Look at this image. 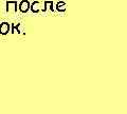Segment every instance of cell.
Returning <instances> with one entry per match:
<instances>
[{
  "instance_id": "3",
  "label": "cell",
  "mask_w": 127,
  "mask_h": 114,
  "mask_svg": "<svg viewBox=\"0 0 127 114\" xmlns=\"http://www.w3.org/2000/svg\"><path fill=\"white\" fill-rule=\"evenodd\" d=\"M40 3H39L38 1H35L32 3V5H31V9H32V12L33 13H37V12H39V10H40Z\"/></svg>"
},
{
  "instance_id": "2",
  "label": "cell",
  "mask_w": 127,
  "mask_h": 114,
  "mask_svg": "<svg viewBox=\"0 0 127 114\" xmlns=\"http://www.w3.org/2000/svg\"><path fill=\"white\" fill-rule=\"evenodd\" d=\"M10 32V24L7 22H3L0 24V34L1 35H6Z\"/></svg>"
},
{
  "instance_id": "1",
  "label": "cell",
  "mask_w": 127,
  "mask_h": 114,
  "mask_svg": "<svg viewBox=\"0 0 127 114\" xmlns=\"http://www.w3.org/2000/svg\"><path fill=\"white\" fill-rule=\"evenodd\" d=\"M30 3L28 0H23V1L20 2V4H19V10H20V12H22V13H26V12L29 11L30 9Z\"/></svg>"
}]
</instances>
